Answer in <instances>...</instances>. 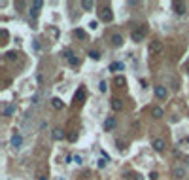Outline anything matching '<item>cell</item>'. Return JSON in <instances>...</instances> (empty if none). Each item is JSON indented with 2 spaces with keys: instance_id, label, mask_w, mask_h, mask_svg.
I'll return each mask as SVG.
<instances>
[{
  "instance_id": "1",
  "label": "cell",
  "mask_w": 189,
  "mask_h": 180,
  "mask_svg": "<svg viewBox=\"0 0 189 180\" xmlns=\"http://www.w3.org/2000/svg\"><path fill=\"white\" fill-rule=\"evenodd\" d=\"M146 36H148V27L146 25H138L130 34L132 42H142V40H146Z\"/></svg>"
},
{
  "instance_id": "2",
  "label": "cell",
  "mask_w": 189,
  "mask_h": 180,
  "mask_svg": "<svg viewBox=\"0 0 189 180\" xmlns=\"http://www.w3.org/2000/svg\"><path fill=\"white\" fill-rule=\"evenodd\" d=\"M148 51H149V55H157V53H161V51H163V44H161V40H151Z\"/></svg>"
},
{
  "instance_id": "3",
  "label": "cell",
  "mask_w": 189,
  "mask_h": 180,
  "mask_svg": "<svg viewBox=\"0 0 189 180\" xmlns=\"http://www.w3.org/2000/svg\"><path fill=\"white\" fill-rule=\"evenodd\" d=\"M153 91H155V97H157L159 100H164L166 97H168V89H166L164 85H155Z\"/></svg>"
},
{
  "instance_id": "4",
  "label": "cell",
  "mask_w": 189,
  "mask_h": 180,
  "mask_svg": "<svg viewBox=\"0 0 189 180\" xmlns=\"http://www.w3.org/2000/svg\"><path fill=\"white\" fill-rule=\"evenodd\" d=\"M42 6H43V2H42V0H34V2H32L30 4V15L32 17H38V14H40V10H42Z\"/></svg>"
},
{
  "instance_id": "5",
  "label": "cell",
  "mask_w": 189,
  "mask_h": 180,
  "mask_svg": "<svg viewBox=\"0 0 189 180\" xmlns=\"http://www.w3.org/2000/svg\"><path fill=\"white\" fill-rule=\"evenodd\" d=\"M151 146H153V150H155V152H164L166 142H164L163 139H159V137H157V139H153V140H151Z\"/></svg>"
},
{
  "instance_id": "6",
  "label": "cell",
  "mask_w": 189,
  "mask_h": 180,
  "mask_svg": "<svg viewBox=\"0 0 189 180\" xmlns=\"http://www.w3.org/2000/svg\"><path fill=\"white\" fill-rule=\"evenodd\" d=\"M9 144H12V148H13V150H19L21 146H23V137H21L19 133H15L13 137H12V140H9Z\"/></svg>"
},
{
  "instance_id": "7",
  "label": "cell",
  "mask_w": 189,
  "mask_h": 180,
  "mask_svg": "<svg viewBox=\"0 0 189 180\" xmlns=\"http://www.w3.org/2000/svg\"><path fill=\"white\" fill-rule=\"evenodd\" d=\"M172 10L178 15H183L187 12V6H185V2H172Z\"/></svg>"
},
{
  "instance_id": "8",
  "label": "cell",
  "mask_w": 189,
  "mask_h": 180,
  "mask_svg": "<svg viewBox=\"0 0 189 180\" xmlns=\"http://www.w3.org/2000/svg\"><path fill=\"white\" fill-rule=\"evenodd\" d=\"M115 125H117L115 118H114V116H108V118H106V121H104V131H114V129H115Z\"/></svg>"
},
{
  "instance_id": "9",
  "label": "cell",
  "mask_w": 189,
  "mask_h": 180,
  "mask_svg": "<svg viewBox=\"0 0 189 180\" xmlns=\"http://www.w3.org/2000/svg\"><path fill=\"white\" fill-rule=\"evenodd\" d=\"M66 137V133H64V129H61V127H55L53 131H51V139L53 140H62Z\"/></svg>"
},
{
  "instance_id": "10",
  "label": "cell",
  "mask_w": 189,
  "mask_h": 180,
  "mask_svg": "<svg viewBox=\"0 0 189 180\" xmlns=\"http://www.w3.org/2000/svg\"><path fill=\"white\" fill-rule=\"evenodd\" d=\"M100 19H102V21H106V23H110V21L114 19L112 10H110V8H104V10H100Z\"/></svg>"
},
{
  "instance_id": "11",
  "label": "cell",
  "mask_w": 189,
  "mask_h": 180,
  "mask_svg": "<svg viewBox=\"0 0 189 180\" xmlns=\"http://www.w3.org/2000/svg\"><path fill=\"white\" fill-rule=\"evenodd\" d=\"M110 44H112V48H121V46H123V36H121V34H112Z\"/></svg>"
},
{
  "instance_id": "12",
  "label": "cell",
  "mask_w": 189,
  "mask_h": 180,
  "mask_svg": "<svg viewBox=\"0 0 189 180\" xmlns=\"http://www.w3.org/2000/svg\"><path fill=\"white\" fill-rule=\"evenodd\" d=\"M172 176H174L176 180H183V178H185V169H183V167H174Z\"/></svg>"
},
{
  "instance_id": "13",
  "label": "cell",
  "mask_w": 189,
  "mask_h": 180,
  "mask_svg": "<svg viewBox=\"0 0 189 180\" xmlns=\"http://www.w3.org/2000/svg\"><path fill=\"white\" fill-rule=\"evenodd\" d=\"M112 110L114 112H121V110H123V103H121V99H117V97L112 99Z\"/></svg>"
},
{
  "instance_id": "14",
  "label": "cell",
  "mask_w": 189,
  "mask_h": 180,
  "mask_svg": "<svg viewBox=\"0 0 189 180\" xmlns=\"http://www.w3.org/2000/svg\"><path fill=\"white\" fill-rule=\"evenodd\" d=\"M151 116H153L155 119H161V118L164 116V110H163L161 106H153V108H151Z\"/></svg>"
},
{
  "instance_id": "15",
  "label": "cell",
  "mask_w": 189,
  "mask_h": 180,
  "mask_svg": "<svg viewBox=\"0 0 189 180\" xmlns=\"http://www.w3.org/2000/svg\"><path fill=\"white\" fill-rule=\"evenodd\" d=\"M51 106H53L55 110H62V108H64V103H62L59 97H53V99H51Z\"/></svg>"
},
{
  "instance_id": "16",
  "label": "cell",
  "mask_w": 189,
  "mask_h": 180,
  "mask_svg": "<svg viewBox=\"0 0 189 180\" xmlns=\"http://www.w3.org/2000/svg\"><path fill=\"white\" fill-rule=\"evenodd\" d=\"M81 8L85 10V12H91V10L95 8V2L93 0H81Z\"/></svg>"
},
{
  "instance_id": "17",
  "label": "cell",
  "mask_w": 189,
  "mask_h": 180,
  "mask_svg": "<svg viewBox=\"0 0 189 180\" xmlns=\"http://www.w3.org/2000/svg\"><path fill=\"white\" fill-rule=\"evenodd\" d=\"M123 68H125L123 63H112V65H110V70H112V72H119V70H123Z\"/></svg>"
},
{
  "instance_id": "18",
  "label": "cell",
  "mask_w": 189,
  "mask_h": 180,
  "mask_svg": "<svg viewBox=\"0 0 189 180\" xmlns=\"http://www.w3.org/2000/svg\"><path fill=\"white\" fill-rule=\"evenodd\" d=\"M83 99H85V89L80 87V89H77V93H76V100H77V103H81Z\"/></svg>"
},
{
  "instance_id": "19",
  "label": "cell",
  "mask_w": 189,
  "mask_h": 180,
  "mask_svg": "<svg viewBox=\"0 0 189 180\" xmlns=\"http://www.w3.org/2000/svg\"><path fill=\"white\" fill-rule=\"evenodd\" d=\"M115 146H117L119 152H125V150H127V142H125V140H115Z\"/></svg>"
},
{
  "instance_id": "20",
  "label": "cell",
  "mask_w": 189,
  "mask_h": 180,
  "mask_svg": "<svg viewBox=\"0 0 189 180\" xmlns=\"http://www.w3.org/2000/svg\"><path fill=\"white\" fill-rule=\"evenodd\" d=\"M89 57H91L93 61H98V59H100V51H96V49H91V51H89Z\"/></svg>"
},
{
  "instance_id": "21",
  "label": "cell",
  "mask_w": 189,
  "mask_h": 180,
  "mask_svg": "<svg viewBox=\"0 0 189 180\" xmlns=\"http://www.w3.org/2000/svg\"><path fill=\"white\" fill-rule=\"evenodd\" d=\"M106 89H108V82H106V80H100V84H98V91L106 93Z\"/></svg>"
},
{
  "instance_id": "22",
  "label": "cell",
  "mask_w": 189,
  "mask_h": 180,
  "mask_svg": "<svg viewBox=\"0 0 189 180\" xmlns=\"http://www.w3.org/2000/svg\"><path fill=\"white\" fill-rule=\"evenodd\" d=\"M12 114H15V106H6L4 108V116H12Z\"/></svg>"
},
{
  "instance_id": "23",
  "label": "cell",
  "mask_w": 189,
  "mask_h": 180,
  "mask_svg": "<svg viewBox=\"0 0 189 180\" xmlns=\"http://www.w3.org/2000/svg\"><path fill=\"white\" fill-rule=\"evenodd\" d=\"M49 34H51V38H53V40H57V36H59V30L55 29V27H51V29H49Z\"/></svg>"
},
{
  "instance_id": "24",
  "label": "cell",
  "mask_w": 189,
  "mask_h": 180,
  "mask_svg": "<svg viewBox=\"0 0 189 180\" xmlns=\"http://www.w3.org/2000/svg\"><path fill=\"white\" fill-rule=\"evenodd\" d=\"M72 161H74L76 165H81V163H83V157H81V155H72Z\"/></svg>"
},
{
  "instance_id": "25",
  "label": "cell",
  "mask_w": 189,
  "mask_h": 180,
  "mask_svg": "<svg viewBox=\"0 0 189 180\" xmlns=\"http://www.w3.org/2000/svg\"><path fill=\"white\" fill-rule=\"evenodd\" d=\"M74 34H76V36H77V38H81V40H83V38H85V32H83V30H81V29H76V30H74Z\"/></svg>"
},
{
  "instance_id": "26",
  "label": "cell",
  "mask_w": 189,
  "mask_h": 180,
  "mask_svg": "<svg viewBox=\"0 0 189 180\" xmlns=\"http://www.w3.org/2000/svg\"><path fill=\"white\" fill-rule=\"evenodd\" d=\"M17 55H19L17 51H9V53H8V59H9V61H15V59H17Z\"/></svg>"
},
{
  "instance_id": "27",
  "label": "cell",
  "mask_w": 189,
  "mask_h": 180,
  "mask_svg": "<svg viewBox=\"0 0 189 180\" xmlns=\"http://www.w3.org/2000/svg\"><path fill=\"white\" fill-rule=\"evenodd\" d=\"M106 163H108V159H104V157H102V159H98V169H102Z\"/></svg>"
},
{
  "instance_id": "28",
  "label": "cell",
  "mask_w": 189,
  "mask_h": 180,
  "mask_svg": "<svg viewBox=\"0 0 189 180\" xmlns=\"http://www.w3.org/2000/svg\"><path fill=\"white\" fill-rule=\"evenodd\" d=\"M130 178H132V180H142V174H138V173H132V174H130Z\"/></svg>"
},
{
  "instance_id": "29",
  "label": "cell",
  "mask_w": 189,
  "mask_h": 180,
  "mask_svg": "<svg viewBox=\"0 0 189 180\" xmlns=\"http://www.w3.org/2000/svg\"><path fill=\"white\" fill-rule=\"evenodd\" d=\"M149 178H151V180H157V178H159V173H157V171H153V173L149 174Z\"/></svg>"
},
{
  "instance_id": "30",
  "label": "cell",
  "mask_w": 189,
  "mask_h": 180,
  "mask_svg": "<svg viewBox=\"0 0 189 180\" xmlns=\"http://www.w3.org/2000/svg\"><path fill=\"white\" fill-rule=\"evenodd\" d=\"M68 139H70L72 142H76V140H77V133H72V135H70V137H68Z\"/></svg>"
},
{
  "instance_id": "31",
  "label": "cell",
  "mask_w": 189,
  "mask_h": 180,
  "mask_svg": "<svg viewBox=\"0 0 189 180\" xmlns=\"http://www.w3.org/2000/svg\"><path fill=\"white\" fill-rule=\"evenodd\" d=\"M115 84H119V85H121V84H125V80H123V78H119V76H117V78H115Z\"/></svg>"
},
{
  "instance_id": "32",
  "label": "cell",
  "mask_w": 189,
  "mask_h": 180,
  "mask_svg": "<svg viewBox=\"0 0 189 180\" xmlns=\"http://www.w3.org/2000/svg\"><path fill=\"white\" fill-rule=\"evenodd\" d=\"M89 27H91V29H96V27H98V23H96V21H91V23H89Z\"/></svg>"
},
{
  "instance_id": "33",
  "label": "cell",
  "mask_w": 189,
  "mask_h": 180,
  "mask_svg": "<svg viewBox=\"0 0 189 180\" xmlns=\"http://www.w3.org/2000/svg\"><path fill=\"white\" fill-rule=\"evenodd\" d=\"M40 180H47V176H40Z\"/></svg>"
}]
</instances>
